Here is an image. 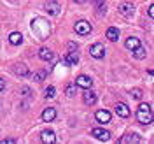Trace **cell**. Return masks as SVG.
<instances>
[{
  "label": "cell",
  "instance_id": "cell-14",
  "mask_svg": "<svg viewBox=\"0 0 154 144\" xmlns=\"http://www.w3.org/2000/svg\"><path fill=\"white\" fill-rule=\"evenodd\" d=\"M116 114L121 116V118H128L130 116V107L126 106V104H116Z\"/></svg>",
  "mask_w": 154,
  "mask_h": 144
},
{
  "label": "cell",
  "instance_id": "cell-5",
  "mask_svg": "<svg viewBox=\"0 0 154 144\" xmlns=\"http://www.w3.org/2000/svg\"><path fill=\"white\" fill-rule=\"evenodd\" d=\"M89 55L93 58H98V60H100V58L105 56V48H103L100 42H96V44H93V46L89 48Z\"/></svg>",
  "mask_w": 154,
  "mask_h": 144
},
{
  "label": "cell",
  "instance_id": "cell-21",
  "mask_svg": "<svg viewBox=\"0 0 154 144\" xmlns=\"http://www.w3.org/2000/svg\"><path fill=\"white\" fill-rule=\"evenodd\" d=\"M93 2H95V5H96V12H98V14H100V16H102V14H103V12H105L107 11V7H105V4H103V0H93Z\"/></svg>",
  "mask_w": 154,
  "mask_h": 144
},
{
  "label": "cell",
  "instance_id": "cell-4",
  "mask_svg": "<svg viewBox=\"0 0 154 144\" xmlns=\"http://www.w3.org/2000/svg\"><path fill=\"white\" fill-rule=\"evenodd\" d=\"M110 120H112V114H110L107 109H100V111H96V121H98L100 125H107V123H110Z\"/></svg>",
  "mask_w": 154,
  "mask_h": 144
},
{
  "label": "cell",
  "instance_id": "cell-10",
  "mask_svg": "<svg viewBox=\"0 0 154 144\" xmlns=\"http://www.w3.org/2000/svg\"><path fill=\"white\" fill-rule=\"evenodd\" d=\"M119 12H121L123 16H126V18H130V16H133L135 7L131 5V4H128V2H125V4H121V5H119Z\"/></svg>",
  "mask_w": 154,
  "mask_h": 144
},
{
  "label": "cell",
  "instance_id": "cell-3",
  "mask_svg": "<svg viewBox=\"0 0 154 144\" xmlns=\"http://www.w3.org/2000/svg\"><path fill=\"white\" fill-rule=\"evenodd\" d=\"M91 135L95 139H98V141H102V142H107L110 139V132L109 130H103V128H93L91 130Z\"/></svg>",
  "mask_w": 154,
  "mask_h": 144
},
{
  "label": "cell",
  "instance_id": "cell-11",
  "mask_svg": "<svg viewBox=\"0 0 154 144\" xmlns=\"http://www.w3.org/2000/svg\"><path fill=\"white\" fill-rule=\"evenodd\" d=\"M56 118V109L54 107H46L42 111V121H53Z\"/></svg>",
  "mask_w": 154,
  "mask_h": 144
},
{
  "label": "cell",
  "instance_id": "cell-23",
  "mask_svg": "<svg viewBox=\"0 0 154 144\" xmlns=\"http://www.w3.org/2000/svg\"><path fill=\"white\" fill-rule=\"evenodd\" d=\"M54 95H56V88L54 86H48L46 88V98H53Z\"/></svg>",
  "mask_w": 154,
  "mask_h": 144
},
{
  "label": "cell",
  "instance_id": "cell-25",
  "mask_svg": "<svg viewBox=\"0 0 154 144\" xmlns=\"http://www.w3.org/2000/svg\"><path fill=\"white\" fill-rule=\"evenodd\" d=\"M67 95L68 97H74V95H75V88H74V86H68L67 88Z\"/></svg>",
  "mask_w": 154,
  "mask_h": 144
},
{
  "label": "cell",
  "instance_id": "cell-16",
  "mask_svg": "<svg viewBox=\"0 0 154 144\" xmlns=\"http://www.w3.org/2000/svg\"><path fill=\"white\" fill-rule=\"evenodd\" d=\"M9 42L12 44V46H19L21 42H23V35L19 34V32H12L9 35Z\"/></svg>",
  "mask_w": 154,
  "mask_h": 144
},
{
  "label": "cell",
  "instance_id": "cell-29",
  "mask_svg": "<svg viewBox=\"0 0 154 144\" xmlns=\"http://www.w3.org/2000/svg\"><path fill=\"white\" fill-rule=\"evenodd\" d=\"M23 95H30V88H23Z\"/></svg>",
  "mask_w": 154,
  "mask_h": 144
},
{
  "label": "cell",
  "instance_id": "cell-24",
  "mask_svg": "<svg viewBox=\"0 0 154 144\" xmlns=\"http://www.w3.org/2000/svg\"><path fill=\"white\" fill-rule=\"evenodd\" d=\"M142 95H144V93H142V90H138V88L131 90V97H133V98H142Z\"/></svg>",
  "mask_w": 154,
  "mask_h": 144
},
{
  "label": "cell",
  "instance_id": "cell-6",
  "mask_svg": "<svg viewBox=\"0 0 154 144\" xmlns=\"http://www.w3.org/2000/svg\"><path fill=\"white\" fill-rule=\"evenodd\" d=\"M40 141L44 144H53L56 142V134L53 132V130H44L42 134H40Z\"/></svg>",
  "mask_w": 154,
  "mask_h": 144
},
{
  "label": "cell",
  "instance_id": "cell-1",
  "mask_svg": "<svg viewBox=\"0 0 154 144\" xmlns=\"http://www.w3.org/2000/svg\"><path fill=\"white\" fill-rule=\"evenodd\" d=\"M137 120H138V123H142V125H151V123H152V113H151V106H149V104L142 102V104L138 106Z\"/></svg>",
  "mask_w": 154,
  "mask_h": 144
},
{
  "label": "cell",
  "instance_id": "cell-19",
  "mask_svg": "<svg viewBox=\"0 0 154 144\" xmlns=\"http://www.w3.org/2000/svg\"><path fill=\"white\" fill-rule=\"evenodd\" d=\"M14 72L18 74V76H28V67L26 65H23V63H18V65H14Z\"/></svg>",
  "mask_w": 154,
  "mask_h": 144
},
{
  "label": "cell",
  "instance_id": "cell-2",
  "mask_svg": "<svg viewBox=\"0 0 154 144\" xmlns=\"http://www.w3.org/2000/svg\"><path fill=\"white\" fill-rule=\"evenodd\" d=\"M74 30H75L79 35H88V34H91V25L88 23L86 19H81V21H77L75 23Z\"/></svg>",
  "mask_w": 154,
  "mask_h": 144
},
{
  "label": "cell",
  "instance_id": "cell-30",
  "mask_svg": "<svg viewBox=\"0 0 154 144\" xmlns=\"http://www.w3.org/2000/svg\"><path fill=\"white\" fill-rule=\"evenodd\" d=\"M74 2H77V4H82V2H86V0H74Z\"/></svg>",
  "mask_w": 154,
  "mask_h": 144
},
{
  "label": "cell",
  "instance_id": "cell-20",
  "mask_svg": "<svg viewBox=\"0 0 154 144\" xmlns=\"http://www.w3.org/2000/svg\"><path fill=\"white\" fill-rule=\"evenodd\" d=\"M133 56L135 58H138V60H142V58L147 56V49L142 48V46H138V48H135L133 49Z\"/></svg>",
  "mask_w": 154,
  "mask_h": 144
},
{
  "label": "cell",
  "instance_id": "cell-17",
  "mask_svg": "<svg viewBox=\"0 0 154 144\" xmlns=\"http://www.w3.org/2000/svg\"><path fill=\"white\" fill-rule=\"evenodd\" d=\"M38 56L42 58L44 62H49V60H53V51L49 48H40V51H38Z\"/></svg>",
  "mask_w": 154,
  "mask_h": 144
},
{
  "label": "cell",
  "instance_id": "cell-18",
  "mask_svg": "<svg viewBox=\"0 0 154 144\" xmlns=\"http://www.w3.org/2000/svg\"><path fill=\"white\" fill-rule=\"evenodd\" d=\"M107 39H109L110 42H116V40L119 39V30L114 28V27H110V28L107 30Z\"/></svg>",
  "mask_w": 154,
  "mask_h": 144
},
{
  "label": "cell",
  "instance_id": "cell-7",
  "mask_svg": "<svg viewBox=\"0 0 154 144\" xmlns=\"http://www.w3.org/2000/svg\"><path fill=\"white\" fill-rule=\"evenodd\" d=\"M91 85H93V79L89 76H84V74L75 79V86H81V88H84V90L86 88H91Z\"/></svg>",
  "mask_w": 154,
  "mask_h": 144
},
{
  "label": "cell",
  "instance_id": "cell-15",
  "mask_svg": "<svg viewBox=\"0 0 154 144\" xmlns=\"http://www.w3.org/2000/svg\"><path fill=\"white\" fill-rule=\"evenodd\" d=\"M125 46L128 49H131V51H133L135 48H138V46H140V39H138V37H128V39H126V42H125Z\"/></svg>",
  "mask_w": 154,
  "mask_h": 144
},
{
  "label": "cell",
  "instance_id": "cell-28",
  "mask_svg": "<svg viewBox=\"0 0 154 144\" xmlns=\"http://www.w3.org/2000/svg\"><path fill=\"white\" fill-rule=\"evenodd\" d=\"M4 88H5V81L0 77V91H4Z\"/></svg>",
  "mask_w": 154,
  "mask_h": 144
},
{
  "label": "cell",
  "instance_id": "cell-13",
  "mask_svg": "<svg viewBox=\"0 0 154 144\" xmlns=\"http://www.w3.org/2000/svg\"><path fill=\"white\" fill-rule=\"evenodd\" d=\"M140 141H142V139H140V135L138 134H126L125 137H121V141H119V142L121 144H131V142H140Z\"/></svg>",
  "mask_w": 154,
  "mask_h": 144
},
{
  "label": "cell",
  "instance_id": "cell-27",
  "mask_svg": "<svg viewBox=\"0 0 154 144\" xmlns=\"http://www.w3.org/2000/svg\"><path fill=\"white\" fill-rule=\"evenodd\" d=\"M2 142L4 144H12V142H16V139H4Z\"/></svg>",
  "mask_w": 154,
  "mask_h": 144
},
{
  "label": "cell",
  "instance_id": "cell-9",
  "mask_svg": "<svg viewBox=\"0 0 154 144\" xmlns=\"http://www.w3.org/2000/svg\"><path fill=\"white\" fill-rule=\"evenodd\" d=\"M82 100H84L86 106H95L96 104V93L95 91H89V90L86 88V91L82 93Z\"/></svg>",
  "mask_w": 154,
  "mask_h": 144
},
{
  "label": "cell",
  "instance_id": "cell-26",
  "mask_svg": "<svg viewBox=\"0 0 154 144\" xmlns=\"http://www.w3.org/2000/svg\"><path fill=\"white\" fill-rule=\"evenodd\" d=\"M149 16H151V18H154V4H151V5H149Z\"/></svg>",
  "mask_w": 154,
  "mask_h": 144
},
{
  "label": "cell",
  "instance_id": "cell-8",
  "mask_svg": "<svg viewBox=\"0 0 154 144\" xmlns=\"http://www.w3.org/2000/svg\"><path fill=\"white\" fill-rule=\"evenodd\" d=\"M44 9L48 11L49 14H53V16H58V14L61 12V5H60L58 2H48V4L44 5Z\"/></svg>",
  "mask_w": 154,
  "mask_h": 144
},
{
  "label": "cell",
  "instance_id": "cell-12",
  "mask_svg": "<svg viewBox=\"0 0 154 144\" xmlns=\"http://www.w3.org/2000/svg\"><path fill=\"white\" fill-rule=\"evenodd\" d=\"M63 62L67 63V65H77V62H79V55H77V51H68L65 58H63Z\"/></svg>",
  "mask_w": 154,
  "mask_h": 144
},
{
  "label": "cell",
  "instance_id": "cell-22",
  "mask_svg": "<svg viewBox=\"0 0 154 144\" xmlns=\"http://www.w3.org/2000/svg\"><path fill=\"white\" fill-rule=\"evenodd\" d=\"M46 76H48V72H46V70H37V72L33 74V79L40 83V81H44V79H46Z\"/></svg>",
  "mask_w": 154,
  "mask_h": 144
}]
</instances>
